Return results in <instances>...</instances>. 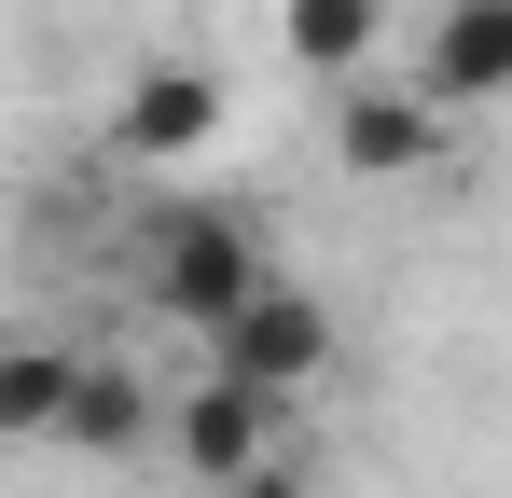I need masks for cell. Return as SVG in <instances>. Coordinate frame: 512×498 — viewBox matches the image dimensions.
Returning <instances> with one entry per match:
<instances>
[{"instance_id":"1","label":"cell","mask_w":512,"mask_h":498,"mask_svg":"<svg viewBox=\"0 0 512 498\" xmlns=\"http://www.w3.org/2000/svg\"><path fill=\"white\" fill-rule=\"evenodd\" d=\"M250 291H263V236L236 222V208H167V222H153V305L194 319V346L236 319Z\"/></svg>"},{"instance_id":"2","label":"cell","mask_w":512,"mask_h":498,"mask_svg":"<svg viewBox=\"0 0 512 498\" xmlns=\"http://www.w3.org/2000/svg\"><path fill=\"white\" fill-rule=\"evenodd\" d=\"M277 443H291V402H277V388H250V374H222V360H208V374L167 402V457H180L208 498L236 485L250 457H277Z\"/></svg>"},{"instance_id":"3","label":"cell","mask_w":512,"mask_h":498,"mask_svg":"<svg viewBox=\"0 0 512 498\" xmlns=\"http://www.w3.org/2000/svg\"><path fill=\"white\" fill-rule=\"evenodd\" d=\"M208 360L291 402V388H319V360H333V305H319V291H291V277H263L250 305H236V319L208 332Z\"/></svg>"},{"instance_id":"4","label":"cell","mask_w":512,"mask_h":498,"mask_svg":"<svg viewBox=\"0 0 512 498\" xmlns=\"http://www.w3.org/2000/svg\"><path fill=\"white\" fill-rule=\"evenodd\" d=\"M333 153L360 166V180H402V166H429L443 153V97H429L416 70H346V97H333Z\"/></svg>"},{"instance_id":"5","label":"cell","mask_w":512,"mask_h":498,"mask_svg":"<svg viewBox=\"0 0 512 498\" xmlns=\"http://www.w3.org/2000/svg\"><path fill=\"white\" fill-rule=\"evenodd\" d=\"M416 83L443 97V111L512 97V0H443V14L416 28Z\"/></svg>"},{"instance_id":"6","label":"cell","mask_w":512,"mask_h":498,"mask_svg":"<svg viewBox=\"0 0 512 498\" xmlns=\"http://www.w3.org/2000/svg\"><path fill=\"white\" fill-rule=\"evenodd\" d=\"M208 125H222V70H139L125 83V97H111V139H125V153L139 166H180V153H208Z\"/></svg>"},{"instance_id":"7","label":"cell","mask_w":512,"mask_h":498,"mask_svg":"<svg viewBox=\"0 0 512 498\" xmlns=\"http://www.w3.org/2000/svg\"><path fill=\"white\" fill-rule=\"evenodd\" d=\"M153 429H167V415H153V388H139L125 360H97V346H84V374H70V415H56V443H70V457H139Z\"/></svg>"},{"instance_id":"8","label":"cell","mask_w":512,"mask_h":498,"mask_svg":"<svg viewBox=\"0 0 512 498\" xmlns=\"http://www.w3.org/2000/svg\"><path fill=\"white\" fill-rule=\"evenodd\" d=\"M70 374H84V346H56V332H0V443H56Z\"/></svg>"},{"instance_id":"9","label":"cell","mask_w":512,"mask_h":498,"mask_svg":"<svg viewBox=\"0 0 512 498\" xmlns=\"http://www.w3.org/2000/svg\"><path fill=\"white\" fill-rule=\"evenodd\" d=\"M277 28H291V70H374V42H388V0H291V14H277Z\"/></svg>"},{"instance_id":"10","label":"cell","mask_w":512,"mask_h":498,"mask_svg":"<svg viewBox=\"0 0 512 498\" xmlns=\"http://www.w3.org/2000/svg\"><path fill=\"white\" fill-rule=\"evenodd\" d=\"M222 498H319V471H305V443H277V457H250Z\"/></svg>"}]
</instances>
